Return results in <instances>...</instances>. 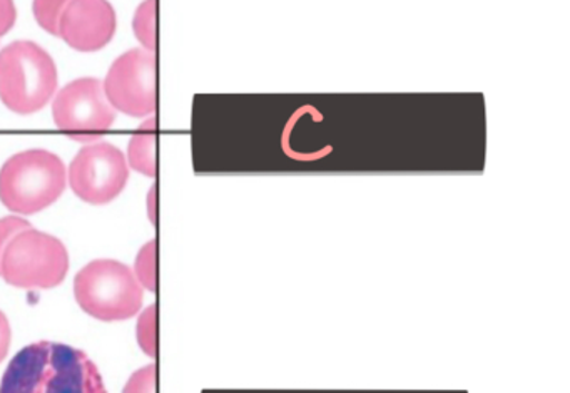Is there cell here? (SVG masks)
<instances>
[{
    "mask_svg": "<svg viewBox=\"0 0 570 393\" xmlns=\"http://www.w3.org/2000/svg\"><path fill=\"white\" fill-rule=\"evenodd\" d=\"M16 19H18V11H16L14 0H0V38L14 28Z\"/></svg>",
    "mask_w": 570,
    "mask_h": 393,
    "instance_id": "e0dca14e",
    "label": "cell"
},
{
    "mask_svg": "<svg viewBox=\"0 0 570 393\" xmlns=\"http://www.w3.org/2000/svg\"><path fill=\"white\" fill-rule=\"evenodd\" d=\"M75 295L88 315L102 322H119L138 315L142 286L129 266L115 259H96L76 275Z\"/></svg>",
    "mask_w": 570,
    "mask_h": 393,
    "instance_id": "277c9868",
    "label": "cell"
},
{
    "mask_svg": "<svg viewBox=\"0 0 570 393\" xmlns=\"http://www.w3.org/2000/svg\"><path fill=\"white\" fill-rule=\"evenodd\" d=\"M135 276L139 285L149 292L158 289V242L151 239L142 246L135 263Z\"/></svg>",
    "mask_w": 570,
    "mask_h": 393,
    "instance_id": "7c38bea8",
    "label": "cell"
},
{
    "mask_svg": "<svg viewBox=\"0 0 570 393\" xmlns=\"http://www.w3.org/2000/svg\"><path fill=\"white\" fill-rule=\"evenodd\" d=\"M56 126L76 141H92L112 128L116 109L98 79H78L66 86L52 106Z\"/></svg>",
    "mask_w": 570,
    "mask_h": 393,
    "instance_id": "8992f818",
    "label": "cell"
},
{
    "mask_svg": "<svg viewBox=\"0 0 570 393\" xmlns=\"http://www.w3.org/2000/svg\"><path fill=\"white\" fill-rule=\"evenodd\" d=\"M128 178L125 155L109 143L86 146L76 155L69 168L72 191L91 205H108L118 198Z\"/></svg>",
    "mask_w": 570,
    "mask_h": 393,
    "instance_id": "52a82bcc",
    "label": "cell"
},
{
    "mask_svg": "<svg viewBox=\"0 0 570 393\" xmlns=\"http://www.w3.org/2000/svg\"><path fill=\"white\" fill-rule=\"evenodd\" d=\"M136 335L142 352L155 358L158 353V305L156 303L148 306L139 316Z\"/></svg>",
    "mask_w": 570,
    "mask_h": 393,
    "instance_id": "4fadbf2b",
    "label": "cell"
},
{
    "mask_svg": "<svg viewBox=\"0 0 570 393\" xmlns=\"http://www.w3.org/2000/svg\"><path fill=\"white\" fill-rule=\"evenodd\" d=\"M71 0H35V16L38 24L49 35H59V21Z\"/></svg>",
    "mask_w": 570,
    "mask_h": 393,
    "instance_id": "5bb4252c",
    "label": "cell"
},
{
    "mask_svg": "<svg viewBox=\"0 0 570 393\" xmlns=\"http://www.w3.org/2000/svg\"><path fill=\"white\" fill-rule=\"evenodd\" d=\"M115 32L116 12L108 0H71L59 21V36L76 51H99Z\"/></svg>",
    "mask_w": 570,
    "mask_h": 393,
    "instance_id": "9c48e42d",
    "label": "cell"
},
{
    "mask_svg": "<svg viewBox=\"0 0 570 393\" xmlns=\"http://www.w3.org/2000/svg\"><path fill=\"white\" fill-rule=\"evenodd\" d=\"M106 99L112 108L132 118L153 115L158 105L156 96V58L153 52L132 49L106 76Z\"/></svg>",
    "mask_w": 570,
    "mask_h": 393,
    "instance_id": "ba28073f",
    "label": "cell"
},
{
    "mask_svg": "<svg viewBox=\"0 0 570 393\" xmlns=\"http://www.w3.org/2000/svg\"><path fill=\"white\" fill-rule=\"evenodd\" d=\"M69 253L61 239L29 228L19 233L6 248L0 276L24 289L55 288L68 275Z\"/></svg>",
    "mask_w": 570,
    "mask_h": 393,
    "instance_id": "5b68a950",
    "label": "cell"
},
{
    "mask_svg": "<svg viewBox=\"0 0 570 393\" xmlns=\"http://www.w3.org/2000/svg\"><path fill=\"white\" fill-rule=\"evenodd\" d=\"M32 228L28 219L19 218V216H8V218L0 219V263L4 256L6 248L9 243L26 229Z\"/></svg>",
    "mask_w": 570,
    "mask_h": 393,
    "instance_id": "2e32d148",
    "label": "cell"
},
{
    "mask_svg": "<svg viewBox=\"0 0 570 393\" xmlns=\"http://www.w3.org/2000/svg\"><path fill=\"white\" fill-rule=\"evenodd\" d=\"M148 216L149 222H151L153 225H158V185H155L151 189H149Z\"/></svg>",
    "mask_w": 570,
    "mask_h": 393,
    "instance_id": "d6986e66",
    "label": "cell"
},
{
    "mask_svg": "<svg viewBox=\"0 0 570 393\" xmlns=\"http://www.w3.org/2000/svg\"><path fill=\"white\" fill-rule=\"evenodd\" d=\"M58 68L48 51L18 41L0 52V101L18 115L41 111L58 89Z\"/></svg>",
    "mask_w": 570,
    "mask_h": 393,
    "instance_id": "3957f363",
    "label": "cell"
},
{
    "mask_svg": "<svg viewBox=\"0 0 570 393\" xmlns=\"http://www.w3.org/2000/svg\"><path fill=\"white\" fill-rule=\"evenodd\" d=\"M9 346H11V325L8 316L0 312V362H4Z\"/></svg>",
    "mask_w": 570,
    "mask_h": 393,
    "instance_id": "ac0fdd59",
    "label": "cell"
},
{
    "mask_svg": "<svg viewBox=\"0 0 570 393\" xmlns=\"http://www.w3.org/2000/svg\"><path fill=\"white\" fill-rule=\"evenodd\" d=\"M156 383H158V370L156 365H148L132 373L122 393H156Z\"/></svg>",
    "mask_w": 570,
    "mask_h": 393,
    "instance_id": "9a60e30c",
    "label": "cell"
},
{
    "mask_svg": "<svg viewBox=\"0 0 570 393\" xmlns=\"http://www.w3.org/2000/svg\"><path fill=\"white\" fill-rule=\"evenodd\" d=\"M158 2L156 0H145L139 6L138 11L135 14V21H132V28H135L136 38L145 46L146 51H156V21H158Z\"/></svg>",
    "mask_w": 570,
    "mask_h": 393,
    "instance_id": "8fae6325",
    "label": "cell"
},
{
    "mask_svg": "<svg viewBox=\"0 0 570 393\" xmlns=\"http://www.w3.org/2000/svg\"><path fill=\"white\" fill-rule=\"evenodd\" d=\"M129 165L132 169L155 178L158 173V161H156V119L151 118L139 128V131L132 136L128 148Z\"/></svg>",
    "mask_w": 570,
    "mask_h": 393,
    "instance_id": "30bf717a",
    "label": "cell"
},
{
    "mask_svg": "<svg viewBox=\"0 0 570 393\" xmlns=\"http://www.w3.org/2000/svg\"><path fill=\"white\" fill-rule=\"evenodd\" d=\"M0 393H108L101 373L81 350L55 342L22 348L9 363Z\"/></svg>",
    "mask_w": 570,
    "mask_h": 393,
    "instance_id": "6da1fadb",
    "label": "cell"
},
{
    "mask_svg": "<svg viewBox=\"0 0 570 393\" xmlns=\"http://www.w3.org/2000/svg\"><path fill=\"white\" fill-rule=\"evenodd\" d=\"M66 181V166L58 155L29 149L0 168V202L19 215H35L61 198Z\"/></svg>",
    "mask_w": 570,
    "mask_h": 393,
    "instance_id": "7a4b0ae2",
    "label": "cell"
}]
</instances>
